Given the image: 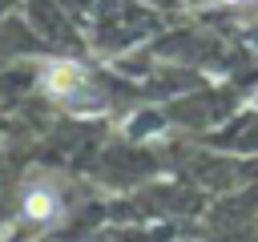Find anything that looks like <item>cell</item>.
I'll return each mask as SVG.
<instances>
[{"label": "cell", "mask_w": 258, "mask_h": 242, "mask_svg": "<svg viewBox=\"0 0 258 242\" xmlns=\"http://www.w3.org/2000/svg\"><path fill=\"white\" fill-rule=\"evenodd\" d=\"M56 190L52 186H32L24 190V218L28 222H52L56 218Z\"/></svg>", "instance_id": "2"}, {"label": "cell", "mask_w": 258, "mask_h": 242, "mask_svg": "<svg viewBox=\"0 0 258 242\" xmlns=\"http://www.w3.org/2000/svg\"><path fill=\"white\" fill-rule=\"evenodd\" d=\"M218 4H242V0H218Z\"/></svg>", "instance_id": "3"}, {"label": "cell", "mask_w": 258, "mask_h": 242, "mask_svg": "<svg viewBox=\"0 0 258 242\" xmlns=\"http://www.w3.org/2000/svg\"><path fill=\"white\" fill-rule=\"evenodd\" d=\"M44 89L52 97H60V101H77L89 89V73L77 60H48L44 65Z\"/></svg>", "instance_id": "1"}]
</instances>
